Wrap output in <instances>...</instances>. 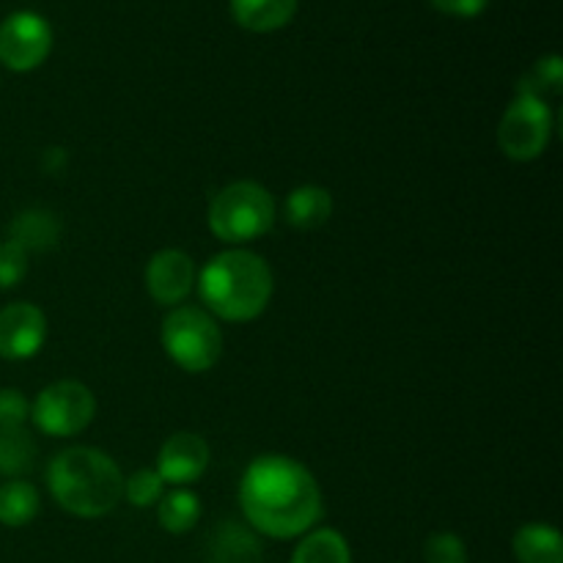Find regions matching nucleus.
<instances>
[{
  "label": "nucleus",
  "instance_id": "obj_19",
  "mask_svg": "<svg viewBox=\"0 0 563 563\" xmlns=\"http://www.w3.org/2000/svg\"><path fill=\"white\" fill-rule=\"evenodd\" d=\"M157 520L163 531L181 537V533L192 531L201 520V498L192 489L176 487L165 493L157 504Z\"/></svg>",
  "mask_w": 563,
  "mask_h": 563
},
{
  "label": "nucleus",
  "instance_id": "obj_12",
  "mask_svg": "<svg viewBox=\"0 0 563 563\" xmlns=\"http://www.w3.org/2000/svg\"><path fill=\"white\" fill-rule=\"evenodd\" d=\"M207 563H264V548L251 526L225 520L209 542Z\"/></svg>",
  "mask_w": 563,
  "mask_h": 563
},
{
  "label": "nucleus",
  "instance_id": "obj_4",
  "mask_svg": "<svg viewBox=\"0 0 563 563\" xmlns=\"http://www.w3.org/2000/svg\"><path fill=\"white\" fill-rule=\"evenodd\" d=\"M275 198L264 185L240 179L218 190L209 203V231L225 245H247L275 225Z\"/></svg>",
  "mask_w": 563,
  "mask_h": 563
},
{
  "label": "nucleus",
  "instance_id": "obj_26",
  "mask_svg": "<svg viewBox=\"0 0 563 563\" xmlns=\"http://www.w3.org/2000/svg\"><path fill=\"white\" fill-rule=\"evenodd\" d=\"M429 3H432V9H438L440 14L473 20V16H478L487 11L489 0H429Z\"/></svg>",
  "mask_w": 563,
  "mask_h": 563
},
{
  "label": "nucleus",
  "instance_id": "obj_17",
  "mask_svg": "<svg viewBox=\"0 0 563 563\" xmlns=\"http://www.w3.org/2000/svg\"><path fill=\"white\" fill-rule=\"evenodd\" d=\"M291 563H352L350 542L335 528H313L300 539Z\"/></svg>",
  "mask_w": 563,
  "mask_h": 563
},
{
  "label": "nucleus",
  "instance_id": "obj_18",
  "mask_svg": "<svg viewBox=\"0 0 563 563\" xmlns=\"http://www.w3.org/2000/svg\"><path fill=\"white\" fill-rule=\"evenodd\" d=\"M42 500L38 489L22 478H9L0 484V526L5 528H25L27 522L36 520Z\"/></svg>",
  "mask_w": 563,
  "mask_h": 563
},
{
  "label": "nucleus",
  "instance_id": "obj_13",
  "mask_svg": "<svg viewBox=\"0 0 563 563\" xmlns=\"http://www.w3.org/2000/svg\"><path fill=\"white\" fill-rule=\"evenodd\" d=\"M5 240L16 242V245L27 253L53 251V247H58V242H60L58 214L49 212V209H42V207L25 209V212H20L9 223V236H5Z\"/></svg>",
  "mask_w": 563,
  "mask_h": 563
},
{
  "label": "nucleus",
  "instance_id": "obj_22",
  "mask_svg": "<svg viewBox=\"0 0 563 563\" xmlns=\"http://www.w3.org/2000/svg\"><path fill=\"white\" fill-rule=\"evenodd\" d=\"M168 484L159 478L157 471H135L130 478H124V498L130 500L135 509H148V506H157L159 498L165 495Z\"/></svg>",
  "mask_w": 563,
  "mask_h": 563
},
{
  "label": "nucleus",
  "instance_id": "obj_5",
  "mask_svg": "<svg viewBox=\"0 0 563 563\" xmlns=\"http://www.w3.org/2000/svg\"><path fill=\"white\" fill-rule=\"evenodd\" d=\"M163 350L181 372L203 374L223 355V333L218 319L196 306L170 308L159 330Z\"/></svg>",
  "mask_w": 563,
  "mask_h": 563
},
{
  "label": "nucleus",
  "instance_id": "obj_8",
  "mask_svg": "<svg viewBox=\"0 0 563 563\" xmlns=\"http://www.w3.org/2000/svg\"><path fill=\"white\" fill-rule=\"evenodd\" d=\"M53 49V27L36 11H14L0 22V64L11 71H33Z\"/></svg>",
  "mask_w": 563,
  "mask_h": 563
},
{
  "label": "nucleus",
  "instance_id": "obj_9",
  "mask_svg": "<svg viewBox=\"0 0 563 563\" xmlns=\"http://www.w3.org/2000/svg\"><path fill=\"white\" fill-rule=\"evenodd\" d=\"M196 278L192 256H187L179 247H163V251L154 253L146 264V273H143L148 297L165 308L181 306L196 289Z\"/></svg>",
  "mask_w": 563,
  "mask_h": 563
},
{
  "label": "nucleus",
  "instance_id": "obj_16",
  "mask_svg": "<svg viewBox=\"0 0 563 563\" xmlns=\"http://www.w3.org/2000/svg\"><path fill=\"white\" fill-rule=\"evenodd\" d=\"M517 563H563V537L548 522H526L511 539Z\"/></svg>",
  "mask_w": 563,
  "mask_h": 563
},
{
  "label": "nucleus",
  "instance_id": "obj_6",
  "mask_svg": "<svg viewBox=\"0 0 563 563\" xmlns=\"http://www.w3.org/2000/svg\"><path fill=\"white\" fill-rule=\"evenodd\" d=\"M553 137V110L548 99L517 93L498 124V146L515 163H533L542 157Z\"/></svg>",
  "mask_w": 563,
  "mask_h": 563
},
{
  "label": "nucleus",
  "instance_id": "obj_15",
  "mask_svg": "<svg viewBox=\"0 0 563 563\" xmlns=\"http://www.w3.org/2000/svg\"><path fill=\"white\" fill-rule=\"evenodd\" d=\"M284 214L291 229H319V225H324L333 218V196H330L328 187L300 185L286 196Z\"/></svg>",
  "mask_w": 563,
  "mask_h": 563
},
{
  "label": "nucleus",
  "instance_id": "obj_2",
  "mask_svg": "<svg viewBox=\"0 0 563 563\" xmlns=\"http://www.w3.org/2000/svg\"><path fill=\"white\" fill-rule=\"evenodd\" d=\"M207 313L223 322H253L267 311L275 291L267 258L245 247H231L203 264L196 278Z\"/></svg>",
  "mask_w": 563,
  "mask_h": 563
},
{
  "label": "nucleus",
  "instance_id": "obj_10",
  "mask_svg": "<svg viewBox=\"0 0 563 563\" xmlns=\"http://www.w3.org/2000/svg\"><path fill=\"white\" fill-rule=\"evenodd\" d=\"M47 339V317L33 302H11L0 308V357L31 361Z\"/></svg>",
  "mask_w": 563,
  "mask_h": 563
},
{
  "label": "nucleus",
  "instance_id": "obj_25",
  "mask_svg": "<svg viewBox=\"0 0 563 563\" xmlns=\"http://www.w3.org/2000/svg\"><path fill=\"white\" fill-rule=\"evenodd\" d=\"M31 421V401L16 388H0V429L25 427Z\"/></svg>",
  "mask_w": 563,
  "mask_h": 563
},
{
  "label": "nucleus",
  "instance_id": "obj_7",
  "mask_svg": "<svg viewBox=\"0 0 563 563\" xmlns=\"http://www.w3.org/2000/svg\"><path fill=\"white\" fill-rule=\"evenodd\" d=\"M93 416H97V399L91 388L77 379L49 383L31 405V421L49 438L80 434L93 421Z\"/></svg>",
  "mask_w": 563,
  "mask_h": 563
},
{
  "label": "nucleus",
  "instance_id": "obj_3",
  "mask_svg": "<svg viewBox=\"0 0 563 563\" xmlns=\"http://www.w3.org/2000/svg\"><path fill=\"white\" fill-rule=\"evenodd\" d=\"M47 487L60 509L82 520H97L124 498V473L104 451L71 445L49 460Z\"/></svg>",
  "mask_w": 563,
  "mask_h": 563
},
{
  "label": "nucleus",
  "instance_id": "obj_11",
  "mask_svg": "<svg viewBox=\"0 0 563 563\" xmlns=\"http://www.w3.org/2000/svg\"><path fill=\"white\" fill-rule=\"evenodd\" d=\"M209 462H212V451H209V443L201 434L176 432L159 445L154 471L170 487H190L207 473Z\"/></svg>",
  "mask_w": 563,
  "mask_h": 563
},
{
  "label": "nucleus",
  "instance_id": "obj_14",
  "mask_svg": "<svg viewBox=\"0 0 563 563\" xmlns=\"http://www.w3.org/2000/svg\"><path fill=\"white\" fill-rule=\"evenodd\" d=\"M300 0H231V16L251 33H273L289 25Z\"/></svg>",
  "mask_w": 563,
  "mask_h": 563
},
{
  "label": "nucleus",
  "instance_id": "obj_1",
  "mask_svg": "<svg viewBox=\"0 0 563 563\" xmlns=\"http://www.w3.org/2000/svg\"><path fill=\"white\" fill-rule=\"evenodd\" d=\"M240 506L247 526L269 539L306 537L324 515L322 489L313 473L286 454H262L245 467Z\"/></svg>",
  "mask_w": 563,
  "mask_h": 563
},
{
  "label": "nucleus",
  "instance_id": "obj_24",
  "mask_svg": "<svg viewBox=\"0 0 563 563\" xmlns=\"http://www.w3.org/2000/svg\"><path fill=\"white\" fill-rule=\"evenodd\" d=\"M27 275V251L16 242H0V289H14Z\"/></svg>",
  "mask_w": 563,
  "mask_h": 563
},
{
  "label": "nucleus",
  "instance_id": "obj_21",
  "mask_svg": "<svg viewBox=\"0 0 563 563\" xmlns=\"http://www.w3.org/2000/svg\"><path fill=\"white\" fill-rule=\"evenodd\" d=\"M563 86V60L561 55H544L539 58L526 75L517 80V93H528V97L548 99L550 93H559Z\"/></svg>",
  "mask_w": 563,
  "mask_h": 563
},
{
  "label": "nucleus",
  "instance_id": "obj_20",
  "mask_svg": "<svg viewBox=\"0 0 563 563\" xmlns=\"http://www.w3.org/2000/svg\"><path fill=\"white\" fill-rule=\"evenodd\" d=\"M36 460V443L25 427L0 429V476H25Z\"/></svg>",
  "mask_w": 563,
  "mask_h": 563
},
{
  "label": "nucleus",
  "instance_id": "obj_23",
  "mask_svg": "<svg viewBox=\"0 0 563 563\" xmlns=\"http://www.w3.org/2000/svg\"><path fill=\"white\" fill-rule=\"evenodd\" d=\"M427 563H467V544L451 531H438L423 542Z\"/></svg>",
  "mask_w": 563,
  "mask_h": 563
}]
</instances>
